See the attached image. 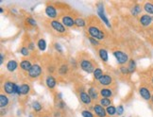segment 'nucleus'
<instances>
[{"label": "nucleus", "mask_w": 153, "mask_h": 117, "mask_svg": "<svg viewBox=\"0 0 153 117\" xmlns=\"http://www.w3.org/2000/svg\"><path fill=\"white\" fill-rule=\"evenodd\" d=\"M87 32L89 33V36L95 38L97 41H102L106 38L105 32L97 26H94V25L89 26L87 27Z\"/></svg>", "instance_id": "1"}, {"label": "nucleus", "mask_w": 153, "mask_h": 117, "mask_svg": "<svg viewBox=\"0 0 153 117\" xmlns=\"http://www.w3.org/2000/svg\"><path fill=\"white\" fill-rule=\"evenodd\" d=\"M79 65L81 68L82 71H84L87 74H93L94 70L96 69L95 64L90 60V59L87 58H82L79 61Z\"/></svg>", "instance_id": "2"}, {"label": "nucleus", "mask_w": 153, "mask_h": 117, "mask_svg": "<svg viewBox=\"0 0 153 117\" xmlns=\"http://www.w3.org/2000/svg\"><path fill=\"white\" fill-rule=\"evenodd\" d=\"M113 55L115 58L117 63H118L120 66L126 65L129 61V60H131V59L128 58V55L122 50H114L113 52Z\"/></svg>", "instance_id": "3"}, {"label": "nucleus", "mask_w": 153, "mask_h": 117, "mask_svg": "<svg viewBox=\"0 0 153 117\" xmlns=\"http://www.w3.org/2000/svg\"><path fill=\"white\" fill-rule=\"evenodd\" d=\"M97 15L99 18L101 19V21L104 23L105 26H107L109 28L111 27V25L110 23V20L109 18L107 17V15H106L105 13V8H104V4L102 2H98L97 3Z\"/></svg>", "instance_id": "4"}, {"label": "nucleus", "mask_w": 153, "mask_h": 117, "mask_svg": "<svg viewBox=\"0 0 153 117\" xmlns=\"http://www.w3.org/2000/svg\"><path fill=\"white\" fill-rule=\"evenodd\" d=\"M27 74V77L30 79H37L43 74V67L39 63H33V66Z\"/></svg>", "instance_id": "5"}, {"label": "nucleus", "mask_w": 153, "mask_h": 117, "mask_svg": "<svg viewBox=\"0 0 153 117\" xmlns=\"http://www.w3.org/2000/svg\"><path fill=\"white\" fill-rule=\"evenodd\" d=\"M49 24H50L51 28L55 32H57L58 34H62H62H65L67 32L66 27H64V25L62 24V23L61 21H59L58 19H56V20H51Z\"/></svg>", "instance_id": "6"}, {"label": "nucleus", "mask_w": 153, "mask_h": 117, "mask_svg": "<svg viewBox=\"0 0 153 117\" xmlns=\"http://www.w3.org/2000/svg\"><path fill=\"white\" fill-rule=\"evenodd\" d=\"M45 15L48 16V18L52 19V20H56L57 17L59 16L58 15V10H57L56 6H54V5L51 4V3L46 5V7L45 9Z\"/></svg>", "instance_id": "7"}, {"label": "nucleus", "mask_w": 153, "mask_h": 117, "mask_svg": "<svg viewBox=\"0 0 153 117\" xmlns=\"http://www.w3.org/2000/svg\"><path fill=\"white\" fill-rule=\"evenodd\" d=\"M15 87V82L11 80H5L2 84L3 92L8 96H13V91Z\"/></svg>", "instance_id": "8"}, {"label": "nucleus", "mask_w": 153, "mask_h": 117, "mask_svg": "<svg viewBox=\"0 0 153 117\" xmlns=\"http://www.w3.org/2000/svg\"><path fill=\"white\" fill-rule=\"evenodd\" d=\"M114 83V78L113 76L110 75L109 73H104L102 78L98 80V84L102 87H109L111 86Z\"/></svg>", "instance_id": "9"}, {"label": "nucleus", "mask_w": 153, "mask_h": 117, "mask_svg": "<svg viewBox=\"0 0 153 117\" xmlns=\"http://www.w3.org/2000/svg\"><path fill=\"white\" fill-rule=\"evenodd\" d=\"M138 91H139V95L141 96V97H142L144 100H146V101L151 100V97H152L151 91L148 86H145V85L140 86Z\"/></svg>", "instance_id": "10"}, {"label": "nucleus", "mask_w": 153, "mask_h": 117, "mask_svg": "<svg viewBox=\"0 0 153 117\" xmlns=\"http://www.w3.org/2000/svg\"><path fill=\"white\" fill-rule=\"evenodd\" d=\"M93 112L97 117H107L108 115L107 112H106V109L98 103L93 105Z\"/></svg>", "instance_id": "11"}, {"label": "nucleus", "mask_w": 153, "mask_h": 117, "mask_svg": "<svg viewBox=\"0 0 153 117\" xmlns=\"http://www.w3.org/2000/svg\"><path fill=\"white\" fill-rule=\"evenodd\" d=\"M79 101L85 105V106H90V105L92 104L93 100H92V98L90 97V96L88 95V93L86 91H81L79 92Z\"/></svg>", "instance_id": "12"}, {"label": "nucleus", "mask_w": 153, "mask_h": 117, "mask_svg": "<svg viewBox=\"0 0 153 117\" xmlns=\"http://www.w3.org/2000/svg\"><path fill=\"white\" fill-rule=\"evenodd\" d=\"M61 22L64 25L65 27L71 28V27H75V19H74V17L71 16L70 14H65V15L62 16Z\"/></svg>", "instance_id": "13"}, {"label": "nucleus", "mask_w": 153, "mask_h": 117, "mask_svg": "<svg viewBox=\"0 0 153 117\" xmlns=\"http://www.w3.org/2000/svg\"><path fill=\"white\" fill-rule=\"evenodd\" d=\"M139 23L140 25L144 27H149L152 23H153V20H152V16L149 15V14H143L139 17Z\"/></svg>", "instance_id": "14"}, {"label": "nucleus", "mask_w": 153, "mask_h": 117, "mask_svg": "<svg viewBox=\"0 0 153 117\" xmlns=\"http://www.w3.org/2000/svg\"><path fill=\"white\" fill-rule=\"evenodd\" d=\"M114 89L110 87H103L99 90V96L104 98H111L114 96Z\"/></svg>", "instance_id": "15"}, {"label": "nucleus", "mask_w": 153, "mask_h": 117, "mask_svg": "<svg viewBox=\"0 0 153 117\" xmlns=\"http://www.w3.org/2000/svg\"><path fill=\"white\" fill-rule=\"evenodd\" d=\"M45 83L46 87H48L49 90H54L56 88V86H57V80L52 75L49 74V75H48L45 77Z\"/></svg>", "instance_id": "16"}, {"label": "nucleus", "mask_w": 153, "mask_h": 117, "mask_svg": "<svg viewBox=\"0 0 153 117\" xmlns=\"http://www.w3.org/2000/svg\"><path fill=\"white\" fill-rule=\"evenodd\" d=\"M19 66H20V69L23 72L27 73L29 70L31 69V67L33 66V63L31 62L30 60H28V59H24V60H22L20 61Z\"/></svg>", "instance_id": "17"}, {"label": "nucleus", "mask_w": 153, "mask_h": 117, "mask_svg": "<svg viewBox=\"0 0 153 117\" xmlns=\"http://www.w3.org/2000/svg\"><path fill=\"white\" fill-rule=\"evenodd\" d=\"M19 63L16 60H9L6 63V69L8 70L10 73H14L17 69H18Z\"/></svg>", "instance_id": "18"}, {"label": "nucleus", "mask_w": 153, "mask_h": 117, "mask_svg": "<svg viewBox=\"0 0 153 117\" xmlns=\"http://www.w3.org/2000/svg\"><path fill=\"white\" fill-rule=\"evenodd\" d=\"M88 95L90 96V97L92 98V100L93 101H97L99 100V91L97 90V88L96 87H94V86H91L88 88Z\"/></svg>", "instance_id": "19"}, {"label": "nucleus", "mask_w": 153, "mask_h": 117, "mask_svg": "<svg viewBox=\"0 0 153 117\" xmlns=\"http://www.w3.org/2000/svg\"><path fill=\"white\" fill-rule=\"evenodd\" d=\"M97 54H98V57L101 60L102 62H104V63H107L108 62V61H109V53H108L107 49H105L103 47L98 48Z\"/></svg>", "instance_id": "20"}, {"label": "nucleus", "mask_w": 153, "mask_h": 117, "mask_svg": "<svg viewBox=\"0 0 153 117\" xmlns=\"http://www.w3.org/2000/svg\"><path fill=\"white\" fill-rule=\"evenodd\" d=\"M10 104V98L8 95L6 93H1L0 95V107L1 109H6Z\"/></svg>", "instance_id": "21"}, {"label": "nucleus", "mask_w": 153, "mask_h": 117, "mask_svg": "<svg viewBox=\"0 0 153 117\" xmlns=\"http://www.w3.org/2000/svg\"><path fill=\"white\" fill-rule=\"evenodd\" d=\"M143 10V6L140 4H135L131 8V14L134 17H137Z\"/></svg>", "instance_id": "22"}, {"label": "nucleus", "mask_w": 153, "mask_h": 117, "mask_svg": "<svg viewBox=\"0 0 153 117\" xmlns=\"http://www.w3.org/2000/svg\"><path fill=\"white\" fill-rule=\"evenodd\" d=\"M69 69H70V65H68L67 63L64 62L58 67V74L60 76H65L68 74Z\"/></svg>", "instance_id": "23"}, {"label": "nucleus", "mask_w": 153, "mask_h": 117, "mask_svg": "<svg viewBox=\"0 0 153 117\" xmlns=\"http://www.w3.org/2000/svg\"><path fill=\"white\" fill-rule=\"evenodd\" d=\"M20 89H21V96H27L31 91V86L27 82H24L20 85Z\"/></svg>", "instance_id": "24"}, {"label": "nucleus", "mask_w": 153, "mask_h": 117, "mask_svg": "<svg viewBox=\"0 0 153 117\" xmlns=\"http://www.w3.org/2000/svg\"><path fill=\"white\" fill-rule=\"evenodd\" d=\"M143 9L146 13V14L153 15V2H150V1L145 2L143 5Z\"/></svg>", "instance_id": "25"}, {"label": "nucleus", "mask_w": 153, "mask_h": 117, "mask_svg": "<svg viewBox=\"0 0 153 117\" xmlns=\"http://www.w3.org/2000/svg\"><path fill=\"white\" fill-rule=\"evenodd\" d=\"M127 67H128L129 75L133 74L135 71H136V67H137L136 66V61H135V60H133V59H131V60H129V61L128 62Z\"/></svg>", "instance_id": "26"}, {"label": "nucleus", "mask_w": 153, "mask_h": 117, "mask_svg": "<svg viewBox=\"0 0 153 117\" xmlns=\"http://www.w3.org/2000/svg\"><path fill=\"white\" fill-rule=\"evenodd\" d=\"M103 75H104L103 70H102L100 67H97L95 70H94V72H93L94 79H95V80H97V81L102 78V76H103Z\"/></svg>", "instance_id": "27"}, {"label": "nucleus", "mask_w": 153, "mask_h": 117, "mask_svg": "<svg viewBox=\"0 0 153 117\" xmlns=\"http://www.w3.org/2000/svg\"><path fill=\"white\" fill-rule=\"evenodd\" d=\"M75 26L79 28L85 27L87 26V22L84 18H82V17H76L75 19Z\"/></svg>", "instance_id": "28"}, {"label": "nucleus", "mask_w": 153, "mask_h": 117, "mask_svg": "<svg viewBox=\"0 0 153 117\" xmlns=\"http://www.w3.org/2000/svg\"><path fill=\"white\" fill-rule=\"evenodd\" d=\"M111 103H113V101H111V98H104V97H101V98H99V100H98V104H100L101 106L104 107L105 109H106V108H108L109 106H111V105H113Z\"/></svg>", "instance_id": "29"}, {"label": "nucleus", "mask_w": 153, "mask_h": 117, "mask_svg": "<svg viewBox=\"0 0 153 117\" xmlns=\"http://www.w3.org/2000/svg\"><path fill=\"white\" fill-rule=\"evenodd\" d=\"M46 45H48V44H46V41L44 39V38H40L38 41H37V46L40 51H45L46 49Z\"/></svg>", "instance_id": "30"}, {"label": "nucleus", "mask_w": 153, "mask_h": 117, "mask_svg": "<svg viewBox=\"0 0 153 117\" xmlns=\"http://www.w3.org/2000/svg\"><path fill=\"white\" fill-rule=\"evenodd\" d=\"M31 107H32V109H33V110H34L35 113H40V112H42V110H43L42 103L37 101V100H35V101L32 102Z\"/></svg>", "instance_id": "31"}, {"label": "nucleus", "mask_w": 153, "mask_h": 117, "mask_svg": "<svg viewBox=\"0 0 153 117\" xmlns=\"http://www.w3.org/2000/svg\"><path fill=\"white\" fill-rule=\"evenodd\" d=\"M106 112H107V114L111 117H113L114 115H116V107L114 105H111L108 108H106Z\"/></svg>", "instance_id": "32"}, {"label": "nucleus", "mask_w": 153, "mask_h": 117, "mask_svg": "<svg viewBox=\"0 0 153 117\" xmlns=\"http://www.w3.org/2000/svg\"><path fill=\"white\" fill-rule=\"evenodd\" d=\"M20 53L23 57H29L30 56V50L28 49L27 45H23L20 48Z\"/></svg>", "instance_id": "33"}, {"label": "nucleus", "mask_w": 153, "mask_h": 117, "mask_svg": "<svg viewBox=\"0 0 153 117\" xmlns=\"http://www.w3.org/2000/svg\"><path fill=\"white\" fill-rule=\"evenodd\" d=\"M66 107V103L63 100H56V109L59 110H62L63 109H65Z\"/></svg>", "instance_id": "34"}, {"label": "nucleus", "mask_w": 153, "mask_h": 117, "mask_svg": "<svg viewBox=\"0 0 153 117\" xmlns=\"http://www.w3.org/2000/svg\"><path fill=\"white\" fill-rule=\"evenodd\" d=\"M81 115H82V117H96L95 113L91 112L90 110H82Z\"/></svg>", "instance_id": "35"}, {"label": "nucleus", "mask_w": 153, "mask_h": 117, "mask_svg": "<svg viewBox=\"0 0 153 117\" xmlns=\"http://www.w3.org/2000/svg\"><path fill=\"white\" fill-rule=\"evenodd\" d=\"M26 23L28 26H30L32 27H37V21L34 18H32V17H27V18L26 19Z\"/></svg>", "instance_id": "36"}, {"label": "nucleus", "mask_w": 153, "mask_h": 117, "mask_svg": "<svg viewBox=\"0 0 153 117\" xmlns=\"http://www.w3.org/2000/svg\"><path fill=\"white\" fill-rule=\"evenodd\" d=\"M87 39H88V41H89V43L93 45V46H99L100 45V41H97V40H96L95 38H93V37H91V36H88L87 37Z\"/></svg>", "instance_id": "37"}, {"label": "nucleus", "mask_w": 153, "mask_h": 117, "mask_svg": "<svg viewBox=\"0 0 153 117\" xmlns=\"http://www.w3.org/2000/svg\"><path fill=\"white\" fill-rule=\"evenodd\" d=\"M69 63H70V68H73V69H76L79 65V61H76L74 58H71L69 61Z\"/></svg>", "instance_id": "38"}, {"label": "nucleus", "mask_w": 153, "mask_h": 117, "mask_svg": "<svg viewBox=\"0 0 153 117\" xmlns=\"http://www.w3.org/2000/svg\"><path fill=\"white\" fill-rule=\"evenodd\" d=\"M125 113V109H124V106H123L122 104L118 105V106L116 107V115L118 116H122Z\"/></svg>", "instance_id": "39"}, {"label": "nucleus", "mask_w": 153, "mask_h": 117, "mask_svg": "<svg viewBox=\"0 0 153 117\" xmlns=\"http://www.w3.org/2000/svg\"><path fill=\"white\" fill-rule=\"evenodd\" d=\"M54 48H55V50L58 52L59 54H61V55H62L63 54V48H62V46L61 45V44H59V43H54Z\"/></svg>", "instance_id": "40"}, {"label": "nucleus", "mask_w": 153, "mask_h": 117, "mask_svg": "<svg viewBox=\"0 0 153 117\" xmlns=\"http://www.w3.org/2000/svg\"><path fill=\"white\" fill-rule=\"evenodd\" d=\"M119 71H120V73H121L123 76H128V75H129L128 70V67H127L126 65L120 66V67H119Z\"/></svg>", "instance_id": "41"}, {"label": "nucleus", "mask_w": 153, "mask_h": 117, "mask_svg": "<svg viewBox=\"0 0 153 117\" xmlns=\"http://www.w3.org/2000/svg\"><path fill=\"white\" fill-rule=\"evenodd\" d=\"M27 46L28 49L30 50V51H34L35 50V46H36V45H35V44L33 42H28Z\"/></svg>", "instance_id": "42"}, {"label": "nucleus", "mask_w": 153, "mask_h": 117, "mask_svg": "<svg viewBox=\"0 0 153 117\" xmlns=\"http://www.w3.org/2000/svg\"><path fill=\"white\" fill-rule=\"evenodd\" d=\"M5 58H6V56H4V53H3V52H1V53H0V64H1V65L4 63Z\"/></svg>", "instance_id": "43"}, {"label": "nucleus", "mask_w": 153, "mask_h": 117, "mask_svg": "<svg viewBox=\"0 0 153 117\" xmlns=\"http://www.w3.org/2000/svg\"><path fill=\"white\" fill-rule=\"evenodd\" d=\"M56 100H62V93H58L56 96Z\"/></svg>", "instance_id": "44"}, {"label": "nucleus", "mask_w": 153, "mask_h": 117, "mask_svg": "<svg viewBox=\"0 0 153 117\" xmlns=\"http://www.w3.org/2000/svg\"><path fill=\"white\" fill-rule=\"evenodd\" d=\"M6 115V114H7V110H4V109H1V115L3 116V115Z\"/></svg>", "instance_id": "45"}, {"label": "nucleus", "mask_w": 153, "mask_h": 117, "mask_svg": "<svg viewBox=\"0 0 153 117\" xmlns=\"http://www.w3.org/2000/svg\"><path fill=\"white\" fill-rule=\"evenodd\" d=\"M0 13H1V14L4 13V10H3V8H0Z\"/></svg>", "instance_id": "46"}, {"label": "nucleus", "mask_w": 153, "mask_h": 117, "mask_svg": "<svg viewBox=\"0 0 153 117\" xmlns=\"http://www.w3.org/2000/svg\"><path fill=\"white\" fill-rule=\"evenodd\" d=\"M151 85L153 86V75H152V77H151Z\"/></svg>", "instance_id": "47"}, {"label": "nucleus", "mask_w": 153, "mask_h": 117, "mask_svg": "<svg viewBox=\"0 0 153 117\" xmlns=\"http://www.w3.org/2000/svg\"><path fill=\"white\" fill-rule=\"evenodd\" d=\"M150 102H151V104L153 105V95H152V97H151V100H150Z\"/></svg>", "instance_id": "48"}, {"label": "nucleus", "mask_w": 153, "mask_h": 117, "mask_svg": "<svg viewBox=\"0 0 153 117\" xmlns=\"http://www.w3.org/2000/svg\"><path fill=\"white\" fill-rule=\"evenodd\" d=\"M44 117H50V116H48V115H45V116H44Z\"/></svg>", "instance_id": "49"}, {"label": "nucleus", "mask_w": 153, "mask_h": 117, "mask_svg": "<svg viewBox=\"0 0 153 117\" xmlns=\"http://www.w3.org/2000/svg\"><path fill=\"white\" fill-rule=\"evenodd\" d=\"M121 117H125V116H121Z\"/></svg>", "instance_id": "50"}]
</instances>
